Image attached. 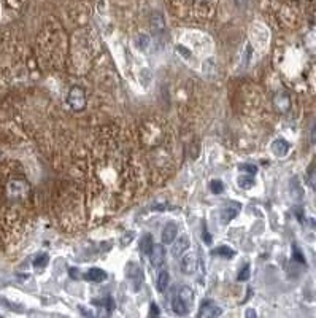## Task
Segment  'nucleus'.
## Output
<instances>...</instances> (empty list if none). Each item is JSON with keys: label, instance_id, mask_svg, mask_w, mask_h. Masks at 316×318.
<instances>
[{"label": "nucleus", "instance_id": "obj_1", "mask_svg": "<svg viewBox=\"0 0 316 318\" xmlns=\"http://www.w3.org/2000/svg\"><path fill=\"white\" fill-rule=\"evenodd\" d=\"M67 102L69 105L73 110H83L84 105H86V96H84V91L81 88H71L69 97H67Z\"/></svg>", "mask_w": 316, "mask_h": 318}, {"label": "nucleus", "instance_id": "obj_2", "mask_svg": "<svg viewBox=\"0 0 316 318\" xmlns=\"http://www.w3.org/2000/svg\"><path fill=\"white\" fill-rule=\"evenodd\" d=\"M239 213H240V204L239 202H229L221 210V221L227 224L229 221H232Z\"/></svg>", "mask_w": 316, "mask_h": 318}, {"label": "nucleus", "instance_id": "obj_3", "mask_svg": "<svg viewBox=\"0 0 316 318\" xmlns=\"http://www.w3.org/2000/svg\"><path fill=\"white\" fill-rule=\"evenodd\" d=\"M221 315V309L214 304L213 301H204L202 306H200L199 310V317L200 318H213V317H218Z\"/></svg>", "mask_w": 316, "mask_h": 318}, {"label": "nucleus", "instance_id": "obj_4", "mask_svg": "<svg viewBox=\"0 0 316 318\" xmlns=\"http://www.w3.org/2000/svg\"><path fill=\"white\" fill-rule=\"evenodd\" d=\"M149 259H151V264L154 267H161L165 263V251L164 247L161 244H153V248L149 251Z\"/></svg>", "mask_w": 316, "mask_h": 318}, {"label": "nucleus", "instance_id": "obj_5", "mask_svg": "<svg viewBox=\"0 0 316 318\" xmlns=\"http://www.w3.org/2000/svg\"><path fill=\"white\" fill-rule=\"evenodd\" d=\"M176 298L183 302V306L188 309V310H191V307L194 306V299H196V296H194V291L189 288V286H181L176 291Z\"/></svg>", "mask_w": 316, "mask_h": 318}, {"label": "nucleus", "instance_id": "obj_6", "mask_svg": "<svg viewBox=\"0 0 316 318\" xmlns=\"http://www.w3.org/2000/svg\"><path fill=\"white\" fill-rule=\"evenodd\" d=\"M126 274H127L129 280H131L132 283H134V288L139 289V286L141 283V271H140V267L135 264V263H129Z\"/></svg>", "mask_w": 316, "mask_h": 318}, {"label": "nucleus", "instance_id": "obj_7", "mask_svg": "<svg viewBox=\"0 0 316 318\" xmlns=\"http://www.w3.org/2000/svg\"><path fill=\"white\" fill-rule=\"evenodd\" d=\"M197 267V258L194 253H188L181 256V271L184 274H192Z\"/></svg>", "mask_w": 316, "mask_h": 318}, {"label": "nucleus", "instance_id": "obj_8", "mask_svg": "<svg viewBox=\"0 0 316 318\" xmlns=\"http://www.w3.org/2000/svg\"><path fill=\"white\" fill-rule=\"evenodd\" d=\"M178 234V226L175 223H167L162 231V244H174Z\"/></svg>", "mask_w": 316, "mask_h": 318}, {"label": "nucleus", "instance_id": "obj_9", "mask_svg": "<svg viewBox=\"0 0 316 318\" xmlns=\"http://www.w3.org/2000/svg\"><path fill=\"white\" fill-rule=\"evenodd\" d=\"M189 248V239L186 237V236H181L178 240H176V244L174 245V248H172V254H174L175 258H179V256H183L184 251Z\"/></svg>", "mask_w": 316, "mask_h": 318}, {"label": "nucleus", "instance_id": "obj_10", "mask_svg": "<svg viewBox=\"0 0 316 318\" xmlns=\"http://www.w3.org/2000/svg\"><path fill=\"white\" fill-rule=\"evenodd\" d=\"M272 151H274V154H275V156H278V158L286 156L288 151H289V145L286 143L283 139H277L274 142V145H272Z\"/></svg>", "mask_w": 316, "mask_h": 318}, {"label": "nucleus", "instance_id": "obj_11", "mask_svg": "<svg viewBox=\"0 0 316 318\" xmlns=\"http://www.w3.org/2000/svg\"><path fill=\"white\" fill-rule=\"evenodd\" d=\"M105 277H106V274L102 269H99V267H92V269H89L88 274H86V279L91 282H102V280H105Z\"/></svg>", "mask_w": 316, "mask_h": 318}, {"label": "nucleus", "instance_id": "obj_12", "mask_svg": "<svg viewBox=\"0 0 316 318\" xmlns=\"http://www.w3.org/2000/svg\"><path fill=\"white\" fill-rule=\"evenodd\" d=\"M169 280H170L169 272L167 271H161L159 275H157V283H156L157 289H159V291H165L167 286H169Z\"/></svg>", "mask_w": 316, "mask_h": 318}, {"label": "nucleus", "instance_id": "obj_13", "mask_svg": "<svg viewBox=\"0 0 316 318\" xmlns=\"http://www.w3.org/2000/svg\"><path fill=\"white\" fill-rule=\"evenodd\" d=\"M153 237L149 236V234H145L141 237V240H140V250H141V253H145V254H149V251H151V248H153Z\"/></svg>", "mask_w": 316, "mask_h": 318}, {"label": "nucleus", "instance_id": "obj_14", "mask_svg": "<svg viewBox=\"0 0 316 318\" xmlns=\"http://www.w3.org/2000/svg\"><path fill=\"white\" fill-rule=\"evenodd\" d=\"M213 254H222L224 258H232L235 254V251L231 250V248H227V247H219V248H216L213 251Z\"/></svg>", "mask_w": 316, "mask_h": 318}, {"label": "nucleus", "instance_id": "obj_15", "mask_svg": "<svg viewBox=\"0 0 316 318\" xmlns=\"http://www.w3.org/2000/svg\"><path fill=\"white\" fill-rule=\"evenodd\" d=\"M210 188H211L213 193L219 194V193H222V189H224V185H222L221 180H213V181L210 183Z\"/></svg>", "mask_w": 316, "mask_h": 318}, {"label": "nucleus", "instance_id": "obj_16", "mask_svg": "<svg viewBox=\"0 0 316 318\" xmlns=\"http://www.w3.org/2000/svg\"><path fill=\"white\" fill-rule=\"evenodd\" d=\"M253 185H254L253 177H245V178H240V181H239V186L240 188H249V186H253Z\"/></svg>", "mask_w": 316, "mask_h": 318}, {"label": "nucleus", "instance_id": "obj_17", "mask_svg": "<svg viewBox=\"0 0 316 318\" xmlns=\"http://www.w3.org/2000/svg\"><path fill=\"white\" fill-rule=\"evenodd\" d=\"M46 263H48V256H46V254H41V258H37V259L34 261V264L37 266V267H38V266H40V267L46 266Z\"/></svg>", "mask_w": 316, "mask_h": 318}, {"label": "nucleus", "instance_id": "obj_18", "mask_svg": "<svg viewBox=\"0 0 316 318\" xmlns=\"http://www.w3.org/2000/svg\"><path fill=\"white\" fill-rule=\"evenodd\" d=\"M242 171H245V172H249V174H256V172H257V169H256L254 166L245 164V166H242Z\"/></svg>", "mask_w": 316, "mask_h": 318}, {"label": "nucleus", "instance_id": "obj_19", "mask_svg": "<svg viewBox=\"0 0 316 318\" xmlns=\"http://www.w3.org/2000/svg\"><path fill=\"white\" fill-rule=\"evenodd\" d=\"M249 277V271H248V267H245V272H242L239 275V280H246Z\"/></svg>", "mask_w": 316, "mask_h": 318}, {"label": "nucleus", "instance_id": "obj_20", "mask_svg": "<svg viewBox=\"0 0 316 318\" xmlns=\"http://www.w3.org/2000/svg\"><path fill=\"white\" fill-rule=\"evenodd\" d=\"M149 315H159V309H157L156 304H151V312H149Z\"/></svg>", "mask_w": 316, "mask_h": 318}, {"label": "nucleus", "instance_id": "obj_21", "mask_svg": "<svg viewBox=\"0 0 316 318\" xmlns=\"http://www.w3.org/2000/svg\"><path fill=\"white\" fill-rule=\"evenodd\" d=\"M248 2H249V0H235V3L239 5V6H246Z\"/></svg>", "mask_w": 316, "mask_h": 318}, {"label": "nucleus", "instance_id": "obj_22", "mask_svg": "<svg viewBox=\"0 0 316 318\" xmlns=\"http://www.w3.org/2000/svg\"><path fill=\"white\" fill-rule=\"evenodd\" d=\"M204 239H207V242H211V239H210V236H208V232H207V229L204 231Z\"/></svg>", "mask_w": 316, "mask_h": 318}, {"label": "nucleus", "instance_id": "obj_23", "mask_svg": "<svg viewBox=\"0 0 316 318\" xmlns=\"http://www.w3.org/2000/svg\"><path fill=\"white\" fill-rule=\"evenodd\" d=\"M246 317H256V312H254V310H248Z\"/></svg>", "mask_w": 316, "mask_h": 318}]
</instances>
